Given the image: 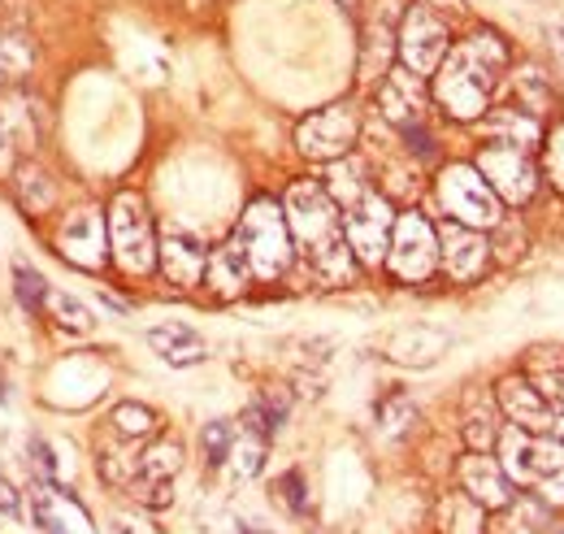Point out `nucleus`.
I'll return each instance as SVG.
<instances>
[{
    "label": "nucleus",
    "instance_id": "nucleus-1",
    "mask_svg": "<svg viewBox=\"0 0 564 534\" xmlns=\"http://www.w3.org/2000/svg\"><path fill=\"white\" fill-rule=\"evenodd\" d=\"M503 66H508V49L499 35L491 31L469 35L456 49H447V57L434 70V100L460 122L482 118Z\"/></svg>",
    "mask_w": 564,
    "mask_h": 534
},
{
    "label": "nucleus",
    "instance_id": "nucleus-2",
    "mask_svg": "<svg viewBox=\"0 0 564 534\" xmlns=\"http://www.w3.org/2000/svg\"><path fill=\"white\" fill-rule=\"evenodd\" d=\"M495 448H499V466L508 473V482L534 487L539 500H547V504H564V444L530 435L521 426H508V430H499Z\"/></svg>",
    "mask_w": 564,
    "mask_h": 534
},
{
    "label": "nucleus",
    "instance_id": "nucleus-3",
    "mask_svg": "<svg viewBox=\"0 0 564 534\" xmlns=\"http://www.w3.org/2000/svg\"><path fill=\"white\" fill-rule=\"evenodd\" d=\"M248 253V266L257 278H279L282 269L291 266V231H286V217L274 201H252L243 222H239V235H235Z\"/></svg>",
    "mask_w": 564,
    "mask_h": 534
},
{
    "label": "nucleus",
    "instance_id": "nucleus-4",
    "mask_svg": "<svg viewBox=\"0 0 564 534\" xmlns=\"http://www.w3.org/2000/svg\"><path fill=\"white\" fill-rule=\"evenodd\" d=\"M109 248H113V261L127 274H152V266H156L152 217H148L143 196H135V192H122L109 204Z\"/></svg>",
    "mask_w": 564,
    "mask_h": 534
},
{
    "label": "nucleus",
    "instance_id": "nucleus-5",
    "mask_svg": "<svg viewBox=\"0 0 564 534\" xmlns=\"http://www.w3.org/2000/svg\"><path fill=\"white\" fill-rule=\"evenodd\" d=\"M282 217H286V231H291L308 253L344 235L339 204L330 201V192H326L322 183H295V188L286 192Z\"/></svg>",
    "mask_w": 564,
    "mask_h": 534
},
{
    "label": "nucleus",
    "instance_id": "nucleus-6",
    "mask_svg": "<svg viewBox=\"0 0 564 534\" xmlns=\"http://www.w3.org/2000/svg\"><path fill=\"white\" fill-rule=\"evenodd\" d=\"M438 201L456 222H465L474 231L499 226V196L491 192V183L478 174V165H447L438 174Z\"/></svg>",
    "mask_w": 564,
    "mask_h": 534
},
{
    "label": "nucleus",
    "instance_id": "nucleus-7",
    "mask_svg": "<svg viewBox=\"0 0 564 534\" xmlns=\"http://www.w3.org/2000/svg\"><path fill=\"white\" fill-rule=\"evenodd\" d=\"M438 261V235L422 213H400L391 226V244H387V266L404 282H422L434 274Z\"/></svg>",
    "mask_w": 564,
    "mask_h": 534
},
{
    "label": "nucleus",
    "instance_id": "nucleus-8",
    "mask_svg": "<svg viewBox=\"0 0 564 534\" xmlns=\"http://www.w3.org/2000/svg\"><path fill=\"white\" fill-rule=\"evenodd\" d=\"M391 226H395V213H391V204L382 201L378 192H365L360 201H352L348 209H344V235H348V248H352L356 261H365V266L387 261Z\"/></svg>",
    "mask_w": 564,
    "mask_h": 534
},
{
    "label": "nucleus",
    "instance_id": "nucleus-9",
    "mask_svg": "<svg viewBox=\"0 0 564 534\" xmlns=\"http://www.w3.org/2000/svg\"><path fill=\"white\" fill-rule=\"evenodd\" d=\"M452 49V35H447V22L430 9V4H413L400 22V62L404 70H413L417 78L434 74L438 62L447 57Z\"/></svg>",
    "mask_w": 564,
    "mask_h": 534
},
{
    "label": "nucleus",
    "instance_id": "nucleus-10",
    "mask_svg": "<svg viewBox=\"0 0 564 534\" xmlns=\"http://www.w3.org/2000/svg\"><path fill=\"white\" fill-rule=\"evenodd\" d=\"M478 174L491 183V192L499 201H530L534 188H539V170L530 161V148H517V143H487L478 152Z\"/></svg>",
    "mask_w": 564,
    "mask_h": 534
},
{
    "label": "nucleus",
    "instance_id": "nucleus-11",
    "mask_svg": "<svg viewBox=\"0 0 564 534\" xmlns=\"http://www.w3.org/2000/svg\"><path fill=\"white\" fill-rule=\"evenodd\" d=\"M356 135H360V122H356L352 109L330 105V109H317L313 118H304L295 127V143L313 161H339V157L352 152Z\"/></svg>",
    "mask_w": 564,
    "mask_h": 534
},
{
    "label": "nucleus",
    "instance_id": "nucleus-12",
    "mask_svg": "<svg viewBox=\"0 0 564 534\" xmlns=\"http://www.w3.org/2000/svg\"><path fill=\"white\" fill-rule=\"evenodd\" d=\"M438 261L443 269L452 274V278H478L482 266H487V257H491V244L482 239V231H474V226H465V222H456V217H447V222H438Z\"/></svg>",
    "mask_w": 564,
    "mask_h": 534
},
{
    "label": "nucleus",
    "instance_id": "nucleus-13",
    "mask_svg": "<svg viewBox=\"0 0 564 534\" xmlns=\"http://www.w3.org/2000/svg\"><path fill=\"white\" fill-rule=\"evenodd\" d=\"M156 261H161L165 278H170L174 287H192V282L205 278L209 253H205V244H200L192 231H183V226H165L161 248H156Z\"/></svg>",
    "mask_w": 564,
    "mask_h": 534
},
{
    "label": "nucleus",
    "instance_id": "nucleus-14",
    "mask_svg": "<svg viewBox=\"0 0 564 534\" xmlns=\"http://www.w3.org/2000/svg\"><path fill=\"white\" fill-rule=\"evenodd\" d=\"M57 248L62 257L74 261L78 269H96L105 261V222L96 209H74L70 217L62 222V235H57Z\"/></svg>",
    "mask_w": 564,
    "mask_h": 534
},
{
    "label": "nucleus",
    "instance_id": "nucleus-15",
    "mask_svg": "<svg viewBox=\"0 0 564 534\" xmlns=\"http://www.w3.org/2000/svg\"><path fill=\"white\" fill-rule=\"evenodd\" d=\"M499 408L508 413L512 426H521V430H530V435H543V430H552V421H556L552 404L543 400V392H539L530 378H503V383H499Z\"/></svg>",
    "mask_w": 564,
    "mask_h": 534
},
{
    "label": "nucleus",
    "instance_id": "nucleus-16",
    "mask_svg": "<svg viewBox=\"0 0 564 534\" xmlns=\"http://www.w3.org/2000/svg\"><path fill=\"white\" fill-rule=\"evenodd\" d=\"M460 487H465V495L478 500L482 509H503V504L512 500L508 473H503V466H499L495 457H487V452H469V457L460 461Z\"/></svg>",
    "mask_w": 564,
    "mask_h": 534
},
{
    "label": "nucleus",
    "instance_id": "nucleus-17",
    "mask_svg": "<svg viewBox=\"0 0 564 534\" xmlns=\"http://www.w3.org/2000/svg\"><path fill=\"white\" fill-rule=\"evenodd\" d=\"M382 114L404 131V127H422V105H425V92H422V78L413 70H391L382 92Z\"/></svg>",
    "mask_w": 564,
    "mask_h": 534
},
{
    "label": "nucleus",
    "instance_id": "nucleus-18",
    "mask_svg": "<svg viewBox=\"0 0 564 534\" xmlns=\"http://www.w3.org/2000/svg\"><path fill=\"white\" fill-rule=\"evenodd\" d=\"M35 526L48 534H91V522H87V513L74 504L70 495L62 491V487H40L35 491Z\"/></svg>",
    "mask_w": 564,
    "mask_h": 534
},
{
    "label": "nucleus",
    "instance_id": "nucleus-19",
    "mask_svg": "<svg viewBox=\"0 0 564 534\" xmlns=\"http://www.w3.org/2000/svg\"><path fill=\"white\" fill-rule=\"evenodd\" d=\"M148 343H152V352H156L165 365H174V370L200 365V361L209 356V343H205L200 334L192 331V327H183V322H165V327H152V331H148Z\"/></svg>",
    "mask_w": 564,
    "mask_h": 534
},
{
    "label": "nucleus",
    "instance_id": "nucleus-20",
    "mask_svg": "<svg viewBox=\"0 0 564 534\" xmlns=\"http://www.w3.org/2000/svg\"><path fill=\"white\" fill-rule=\"evenodd\" d=\"M205 278L217 296H239L252 278V266H248V253L239 239H226L221 248H213L209 261H205Z\"/></svg>",
    "mask_w": 564,
    "mask_h": 534
},
{
    "label": "nucleus",
    "instance_id": "nucleus-21",
    "mask_svg": "<svg viewBox=\"0 0 564 534\" xmlns=\"http://www.w3.org/2000/svg\"><path fill=\"white\" fill-rule=\"evenodd\" d=\"M443 348H447V334L443 331L413 327V331H400L391 339V361H400V365H430V361H438Z\"/></svg>",
    "mask_w": 564,
    "mask_h": 534
},
{
    "label": "nucleus",
    "instance_id": "nucleus-22",
    "mask_svg": "<svg viewBox=\"0 0 564 534\" xmlns=\"http://www.w3.org/2000/svg\"><path fill=\"white\" fill-rule=\"evenodd\" d=\"M487 131L495 135V143H517V148H530L539 139V118L521 114V109H499L487 118Z\"/></svg>",
    "mask_w": 564,
    "mask_h": 534
},
{
    "label": "nucleus",
    "instance_id": "nucleus-23",
    "mask_svg": "<svg viewBox=\"0 0 564 534\" xmlns=\"http://www.w3.org/2000/svg\"><path fill=\"white\" fill-rule=\"evenodd\" d=\"M438 522H443V534H482V504L469 500L465 491L447 495L438 504Z\"/></svg>",
    "mask_w": 564,
    "mask_h": 534
},
{
    "label": "nucleus",
    "instance_id": "nucleus-24",
    "mask_svg": "<svg viewBox=\"0 0 564 534\" xmlns=\"http://www.w3.org/2000/svg\"><path fill=\"white\" fill-rule=\"evenodd\" d=\"M57 196V188H53V179L40 170V165H26V170H18V201L26 213H44L48 204Z\"/></svg>",
    "mask_w": 564,
    "mask_h": 534
},
{
    "label": "nucleus",
    "instance_id": "nucleus-25",
    "mask_svg": "<svg viewBox=\"0 0 564 534\" xmlns=\"http://www.w3.org/2000/svg\"><path fill=\"white\" fill-rule=\"evenodd\" d=\"M313 257V266L322 278H330V282H348L352 278V248H348V239L339 235V239H330V244H322V248H313L308 253Z\"/></svg>",
    "mask_w": 564,
    "mask_h": 534
},
{
    "label": "nucleus",
    "instance_id": "nucleus-26",
    "mask_svg": "<svg viewBox=\"0 0 564 534\" xmlns=\"http://www.w3.org/2000/svg\"><path fill=\"white\" fill-rule=\"evenodd\" d=\"M539 522H543V509L534 500H517V504L508 500L499 509V517L491 522V534H534Z\"/></svg>",
    "mask_w": 564,
    "mask_h": 534
},
{
    "label": "nucleus",
    "instance_id": "nucleus-27",
    "mask_svg": "<svg viewBox=\"0 0 564 534\" xmlns=\"http://www.w3.org/2000/svg\"><path fill=\"white\" fill-rule=\"evenodd\" d=\"M178 469H183V448H178V439H161L156 448H148V452H143L140 478H152V482H170Z\"/></svg>",
    "mask_w": 564,
    "mask_h": 534
},
{
    "label": "nucleus",
    "instance_id": "nucleus-28",
    "mask_svg": "<svg viewBox=\"0 0 564 534\" xmlns=\"http://www.w3.org/2000/svg\"><path fill=\"white\" fill-rule=\"evenodd\" d=\"M239 478H257L261 466H265V439L261 435H252V430H243V435H235V444H230V457H226Z\"/></svg>",
    "mask_w": 564,
    "mask_h": 534
},
{
    "label": "nucleus",
    "instance_id": "nucleus-29",
    "mask_svg": "<svg viewBox=\"0 0 564 534\" xmlns=\"http://www.w3.org/2000/svg\"><path fill=\"white\" fill-rule=\"evenodd\" d=\"M326 192H330V201L348 209V204L360 201V196H365L369 188L360 183V170H356L352 161H348V157H339V161L330 165V188H326Z\"/></svg>",
    "mask_w": 564,
    "mask_h": 534
},
{
    "label": "nucleus",
    "instance_id": "nucleus-30",
    "mask_svg": "<svg viewBox=\"0 0 564 534\" xmlns=\"http://www.w3.org/2000/svg\"><path fill=\"white\" fill-rule=\"evenodd\" d=\"M44 305H48V309H53V318H57L62 327H70V331H91V327H96L91 309H87L83 300L66 296V291H48V296H44Z\"/></svg>",
    "mask_w": 564,
    "mask_h": 534
},
{
    "label": "nucleus",
    "instance_id": "nucleus-31",
    "mask_svg": "<svg viewBox=\"0 0 564 534\" xmlns=\"http://www.w3.org/2000/svg\"><path fill=\"white\" fill-rule=\"evenodd\" d=\"M13 291H18V300H22L31 313H40V309H44V296H48V282H44V274L35 266L18 261V266H13Z\"/></svg>",
    "mask_w": 564,
    "mask_h": 534
},
{
    "label": "nucleus",
    "instance_id": "nucleus-32",
    "mask_svg": "<svg viewBox=\"0 0 564 534\" xmlns=\"http://www.w3.org/2000/svg\"><path fill=\"white\" fill-rule=\"evenodd\" d=\"M113 426L122 430V435H152L156 430V413L152 408H143V404H118L113 408Z\"/></svg>",
    "mask_w": 564,
    "mask_h": 534
},
{
    "label": "nucleus",
    "instance_id": "nucleus-33",
    "mask_svg": "<svg viewBox=\"0 0 564 534\" xmlns=\"http://www.w3.org/2000/svg\"><path fill=\"white\" fill-rule=\"evenodd\" d=\"M230 444H235V426L230 421H209L205 426V457H209L213 466H226Z\"/></svg>",
    "mask_w": 564,
    "mask_h": 534
},
{
    "label": "nucleus",
    "instance_id": "nucleus-34",
    "mask_svg": "<svg viewBox=\"0 0 564 534\" xmlns=\"http://www.w3.org/2000/svg\"><path fill=\"white\" fill-rule=\"evenodd\" d=\"M417 417V408L413 400H404V396H391V400L378 408V421H382V430L387 435H400V430H409V421Z\"/></svg>",
    "mask_w": 564,
    "mask_h": 534
},
{
    "label": "nucleus",
    "instance_id": "nucleus-35",
    "mask_svg": "<svg viewBox=\"0 0 564 534\" xmlns=\"http://www.w3.org/2000/svg\"><path fill=\"white\" fill-rule=\"evenodd\" d=\"M131 495L148 504V509H165L170 500H174V491H170V482H152V478H140V482H131Z\"/></svg>",
    "mask_w": 564,
    "mask_h": 534
},
{
    "label": "nucleus",
    "instance_id": "nucleus-36",
    "mask_svg": "<svg viewBox=\"0 0 564 534\" xmlns=\"http://www.w3.org/2000/svg\"><path fill=\"white\" fill-rule=\"evenodd\" d=\"M543 165H547V174H552V183L564 192V127L552 131L547 139V152H543Z\"/></svg>",
    "mask_w": 564,
    "mask_h": 534
},
{
    "label": "nucleus",
    "instance_id": "nucleus-37",
    "mask_svg": "<svg viewBox=\"0 0 564 534\" xmlns=\"http://www.w3.org/2000/svg\"><path fill=\"white\" fill-rule=\"evenodd\" d=\"M534 387L543 392V400L552 404V413H564V370H547L534 378Z\"/></svg>",
    "mask_w": 564,
    "mask_h": 534
},
{
    "label": "nucleus",
    "instance_id": "nucleus-38",
    "mask_svg": "<svg viewBox=\"0 0 564 534\" xmlns=\"http://www.w3.org/2000/svg\"><path fill=\"white\" fill-rule=\"evenodd\" d=\"M31 452H35V466H40L44 478H57V457H53V448H48V444H40V439H35V444H31Z\"/></svg>",
    "mask_w": 564,
    "mask_h": 534
},
{
    "label": "nucleus",
    "instance_id": "nucleus-39",
    "mask_svg": "<svg viewBox=\"0 0 564 534\" xmlns=\"http://www.w3.org/2000/svg\"><path fill=\"white\" fill-rule=\"evenodd\" d=\"M0 513H4V517H22V495H18L4 478H0Z\"/></svg>",
    "mask_w": 564,
    "mask_h": 534
},
{
    "label": "nucleus",
    "instance_id": "nucleus-40",
    "mask_svg": "<svg viewBox=\"0 0 564 534\" xmlns=\"http://www.w3.org/2000/svg\"><path fill=\"white\" fill-rule=\"evenodd\" d=\"M282 491H286V500H291L295 509H304V478H300V473H286V478H282Z\"/></svg>",
    "mask_w": 564,
    "mask_h": 534
},
{
    "label": "nucleus",
    "instance_id": "nucleus-41",
    "mask_svg": "<svg viewBox=\"0 0 564 534\" xmlns=\"http://www.w3.org/2000/svg\"><path fill=\"white\" fill-rule=\"evenodd\" d=\"M9 165H13V139H9L4 122H0V174H9Z\"/></svg>",
    "mask_w": 564,
    "mask_h": 534
},
{
    "label": "nucleus",
    "instance_id": "nucleus-42",
    "mask_svg": "<svg viewBox=\"0 0 564 534\" xmlns=\"http://www.w3.org/2000/svg\"><path fill=\"white\" fill-rule=\"evenodd\" d=\"M552 430H556V444H564V413H556V421H552Z\"/></svg>",
    "mask_w": 564,
    "mask_h": 534
},
{
    "label": "nucleus",
    "instance_id": "nucleus-43",
    "mask_svg": "<svg viewBox=\"0 0 564 534\" xmlns=\"http://www.w3.org/2000/svg\"><path fill=\"white\" fill-rule=\"evenodd\" d=\"M552 35H556V44H561V53H564V22H556V26H552Z\"/></svg>",
    "mask_w": 564,
    "mask_h": 534
},
{
    "label": "nucleus",
    "instance_id": "nucleus-44",
    "mask_svg": "<svg viewBox=\"0 0 564 534\" xmlns=\"http://www.w3.org/2000/svg\"><path fill=\"white\" fill-rule=\"evenodd\" d=\"M547 534H564V526H552V531H547Z\"/></svg>",
    "mask_w": 564,
    "mask_h": 534
},
{
    "label": "nucleus",
    "instance_id": "nucleus-45",
    "mask_svg": "<svg viewBox=\"0 0 564 534\" xmlns=\"http://www.w3.org/2000/svg\"><path fill=\"white\" fill-rule=\"evenodd\" d=\"M0 74H4V53H0Z\"/></svg>",
    "mask_w": 564,
    "mask_h": 534
},
{
    "label": "nucleus",
    "instance_id": "nucleus-46",
    "mask_svg": "<svg viewBox=\"0 0 564 534\" xmlns=\"http://www.w3.org/2000/svg\"><path fill=\"white\" fill-rule=\"evenodd\" d=\"M344 4H356V0H344Z\"/></svg>",
    "mask_w": 564,
    "mask_h": 534
}]
</instances>
